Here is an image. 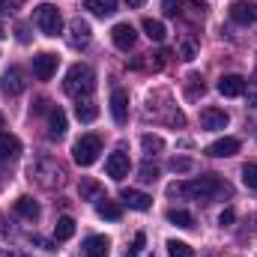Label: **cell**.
Returning a JSON list of instances; mask_svg holds the SVG:
<instances>
[{
  "label": "cell",
  "instance_id": "cell-28",
  "mask_svg": "<svg viewBox=\"0 0 257 257\" xmlns=\"http://www.w3.org/2000/svg\"><path fill=\"white\" fill-rule=\"evenodd\" d=\"M242 183H245L248 192L257 194V162H248V165L242 168Z\"/></svg>",
  "mask_w": 257,
  "mask_h": 257
},
{
  "label": "cell",
  "instance_id": "cell-10",
  "mask_svg": "<svg viewBox=\"0 0 257 257\" xmlns=\"http://www.w3.org/2000/svg\"><path fill=\"white\" fill-rule=\"evenodd\" d=\"M128 168H132V165H128V156H126V153H120V150H117V153H111V156H108V162H105L108 177H111V180H117V183L128 177Z\"/></svg>",
  "mask_w": 257,
  "mask_h": 257
},
{
  "label": "cell",
  "instance_id": "cell-18",
  "mask_svg": "<svg viewBox=\"0 0 257 257\" xmlns=\"http://www.w3.org/2000/svg\"><path fill=\"white\" fill-rule=\"evenodd\" d=\"M69 30H72V36H69V42L78 48V45H87L90 42V24L87 21H81V18H75L72 24H69Z\"/></svg>",
  "mask_w": 257,
  "mask_h": 257
},
{
  "label": "cell",
  "instance_id": "cell-37",
  "mask_svg": "<svg viewBox=\"0 0 257 257\" xmlns=\"http://www.w3.org/2000/svg\"><path fill=\"white\" fill-rule=\"evenodd\" d=\"M218 224H221V227H227V224H233V209H224V212L218 215Z\"/></svg>",
  "mask_w": 257,
  "mask_h": 257
},
{
  "label": "cell",
  "instance_id": "cell-6",
  "mask_svg": "<svg viewBox=\"0 0 257 257\" xmlns=\"http://www.w3.org/2000/svg\"><path fill=\"white\" fill-rule=\"evenodd\" d=\"M24 87H27L24 72H21L18 66H9V69H6V75L0 78V93H6V96H18Z\"/></svg>",
  "mask_w": 257,
  "mask_h": 257
},
{
  "label": "cell",
  "instance_id": "cell-40",
  "mask_svg": "<svg viewBox=\"0 0 257 257\" xmlns=\"http://www.w3.org/2000/svg\"><path fill=\"white\" fill-rule=\"evenodd\" d=\"M126 3H128V9H138V6H144L147 0H126Z\"/></svg>",
  "mask_w": 257,
  "mask_h": 257
},
{
  "label": "cell",
  "instance_id": "cell-22",
  "mask_svg": "<svg viewBox=\"0 0 257 257\" xmlns=\"http://www.w3.org/2000/svg\"><path fill=\"white\" fill-rule=\"evenodd\" d=\"M18 150H21V141L15 135L0 132V159H12V156H18Z\"/></svg>",
  "mask_w": 257,
  "mask_h": 257
},
{
  "label": "cell",
  "instance_id": "cell-23",
  "mask_svg": "<svg viewBox=\"0 0 257 257\" xmlns=\"http://www.w3.org/2000/svg\"><path fill=\"white\" fill-rule=\"evenodd\" d=\"M72 236H75V218H69V215L57 218V224H54V239H57V242H66V239H72Z\"/></svg>",
  "mask_w": 257,
  "mask_h": 257
},
{
  "label": "cell",
  "instance_id": "cell-12",
  "mask_svg": "<svg viewBox=\"0 0 257 257\" xmlns=\"http://www.w3.org/2000/svg\"><path fill=\"white\" fill-rule=\"evenodd\" d=\"M245 87H248V81H245L242 75H221V78H218V93H221V96H227V99L242 96V93H245Z\"/></svg>",
  "mask_w": 257,
  "mask_h": 257
},
{
  "label": "cell",
  "instance_id": "cell-13",
  "mask_svg": "<svg viewBox=\"0 0 257 257\" xmlns=\"http://www.w3.org/2000/svg\"><path fill=\"white\" fill-rule=\"evenodd\" d=\"M227 123H230V117H227V111H221V108H203V111H200V126L209 128V132L227 128Z\"/></svg>",
  "mask_w": 257,
  "mask_h": 257
},
{
  "label": "cell",
  "instance_id": "cell-20",
  "mask_svg": "<svg viewBox=\"0 0 257 257\" xmlns=\"http://www.w3.org/2000/svg\"><path fill=\"white\" fill-rule=\"evenodd\" d=\"M96 212H99V218H108V221H120V215H123L120 203H114V200H108V197H99Z\"/></svg>",
  "mask_w": 257,
  "mask_h": 257
},
{
  "label": "cell",
  "instance_id": "cell-36",
  "mask_svg": "<svg viewBox=\"0 0 257 257\" xmlns=\"http://www.w3.org/2000/svg\"><path fill=\"white\" fill-rule=\"evenodd\" d=\"M162 9H165V15H171V18H174V15H180V0H165V3H162Z\"/></svg>",
  "mask_w": 257,
  "mask_h": 257
},
{
  "label": "cell",
  "instance_id": "cell-27",
  "mask_svg": "<svg viewBox=\"0 0 257 257\" xmlns=\"http://www.w3.org/2000/svg\"><path fill=\"white\" fill-rule=\"evenodd\" d=\"M168 257H194V248L189 245V242L168 239Z\"/></svg>",
  "mask_w": 257,
  "mask_h": 257
},
{
  "label": "cell",
  "instance_id": "cell-5",
  "mask_svg": "<svg viewBox=\"0 0 257 257\" xmlns=\"http://www.w3.org/2000/svg\"><path fill=\"white\" fill-rule=\"evenodd\" d=\"M36 24H39V30H42L45 36H57V33L63 30V18H60L57 6H51V3L36 6Z\"/></svg>",
  "mask_w": 257,
  "mask_h": 257
},
{
  "label": "cell",
  "instance_id": "cell-15",
  "mask_svg": "<svg viewBox=\"0 0 257 257\" xmlns=\"http://www.w3.org/2000/svg\"><path fill=\"white\" fill-rule=\"evenodd\" d=\"M81 248H84V257H108V251H111V239L102 236V233H93V236L84 239Z\"/></svg>",
  "mask_w": 257,
  "mask_h": 257
},
{
  "label": "cell",
  "instance_id": "cell-32",
  "mask_svg": "<svg viewBox=\"0 0 257 257\" xmlns=\"http://www.w3.org/2000/svg\"><path fill=\"white\" fill-rule=\"evenodd\" d=\"M138 177H141V183H156L159 168H156V165H150V162H144V165L138 168Z\"/></svg>",
  "mask_w": 257,
  "mask_h": 257
},
{
  "label": "cell",
  "instance_id": "cell-4",
  "mask_svg": "<svg viewBox=\"0 0 257 257\" xmlns=\"http://www.w3.org/2000/svg\"><path fill=\"white\" fill-rule=\"evenodd\" d=\"M30 180H36V183L45 186V189H54V186L63 183V171H60L57 162H51V159H39V162L30 165Z\"/></svg>",
  "mask_w": 257,
  "mask_h": 257
},
{
  "label": "cell",
  "instance_id": "cell-42",
  "mask_svg": "<svg viewBox=\"0 0 257 257\" xmlns=\"http://www.w3.org/2000/svg\"><path fill=\"white\" fill-rule=\"evenodd\" d=\"M3 126H6V120H3V114H0V128H3Z\"/></svg>",
  "mask_w": 257,
  "mask_h": 257
},
{
  "label": "cell",
  "instance_id": "cell-19",
  "mask_svg": "<svg viewBox=\"0 0 257 257\" xmlns=\"http://www.w3.org/2000/svg\"><path fill=\"white\" fill-rule=\"evenodd\" d=\"M75 117H78L81 123H93V120L99 117V105L90 102V99H78V105H75Z\"/></svg>",
  "mask_w": 257,
  "mask_h": 257
},
{
  "label": "cell",
  "instance_id": "cell-35",
  "mask_svg": "<svg viewBox=\"0 0 257 257\" xmlns=\"http://www.w3.org/2000/svg\"><path fill=\"white\" fill-rule=\"evenodd\" d=\"M18 9H21V0H0V12L12 15V12H18Z\"/></svg>",
  "mask_w": 257,
  "mask_h": 257
},
{
  "label": "cell",
  "instance_id": "cell-9",
  "mask_svg": "<svg viewBox=\"0 0 257 257\" xmlns=\"http://www.w3.org/2000/svg\"><path fill=\"white\" fill-rule=\"evenodd\" d=\"M111 117L117 126H123L128 120V93L123 87H114V93H111Z\"/></svg>",
  "mask_w": 257,
  "mask_h": 257
},
{
  "label": "cell",
  "instance_id": "cell-24",
  "mask_svg": "<svg viewBox=\"0 0 257 257\" xmlns=\"http://www.w3.org/2000/svg\"><path fill=\"white\" fill-rule=\"evenodd\" d=\"M168 221L177 224V227H183V230L194 227V215L189 212V209H168Z\"/></svg>",
  "mask_w": 257,
  "mask_h": 257
},
{
  "label": "cell",
  "instance_id": "cell-7",
  "mask_svg": "<svg viewBox=\"0 0 257 257\" xmlns=\"http://www.w3.org/2000/svg\"><path fill=\"white\" fill-rule=\"evenodd\" d=\"M230 18H233L236 24H242V27L257 24V3H251V0H236V3H230Z\"/></svg>",
  "mask_w": 257,
  "mask_h": 257
},
{
  "label": "cell",
  "instance_id": "cell-29",
  "mask_svg": "<svg viewBox=\"0 0 257 257\" xmlns=\"http://www.w3.org/2000/svg\"><path fill=\"white\" fill-rule=\"evenodd\" d=\"M141 147H144L147 156H156V153L165 147V141H162L159 135H144V138H141Z\"/></svg>",
  "mask_w": 257,
  "mask_h": 257
},
{
  "label": "cell",
  "instance_id": "cell-26",
  "mask_svg": "<svg viewBox=\"0 0 257 257\" xmlns=\"http://www.w3.org/2000/svg\"><path fill=\"white\" fill-rule=\"evenodd\" d=\"M84 9H90L93 15L105 18V15H114V9H117V0H87V6H84Z\"/></svg>",
  "mask_w": 257,
  "mask_h": 257
},
{
  "label": "cell",
  "instance_id": "cell-16",
  "mask_svg": "<svg viewBox=\"0 0 257 257\" xmlns=\"http://www.w3.org/2000/svg\"><path fill=\"white\" fill-rule=\"evenodd\" d=\"M123 203H126L128 209H138V212H147L150 206H153V197L144 192H135V189H123Z\"/></svg>",
  "mask_w": 257,
  "mask_h": 257
},
{
  "label": "cell",
  "instance_id": "cell-2",
  "mask_svg": "<svg viewBox=\"0 0 257 257\" xmlns=\"http://www.w3.org/2000/svg\"><path fill=\"white\" fill-rule=\"evenodd\" d=\"M93 87H96V72H93L87 63H75L69 72H66L63 90L69 93V96L84 99V96H90V93H93Z\"/></svg>",
  "mask_w": 257,
  "mask_h": 257
},
{
  "label": "cell",
  "instance_id": "cell-30",
  "mask_svg": "<svg viewBox=\"0 0 257 257\" xmlns=\"http://www.w3.org/2000/svg\"><path fill=\"white\" fill-rule=\"evenodd\" d=\"M99 194H102L99 183H93V180H84V183H81V197H84V200H99Z\"/></svg>",
  "mask_w": 257,
  "mask_h": 257
},
{
  "label": "cell",
  "instance_id": "cell-34",
  "mask_svg": "<svg viewBox=\"0 0 257 257\" xmlns=\"http://www.w3.org/2000/svg\"><path fill=\"white\" fill-rule=\"evenodd\" d=\"M200 93H203V81H200V78H197V75H192V78H189V96H200Z\"/></svg>",
  "mask_w": 257,
  "mask_h": 257
},
{
  "label": "cell",
  "instance_id": "cell-25",
  "mask_svg": "<svg viewBox=\"0 0 257 257\" xmlns=\"http://www.w3.org/2000/svg\"><path fill=\"white\" fill-rule=\"evenodd\" d=\"M141 27H144V33H147L153 42H162V39H165V33H168V30H165V24H162L159 18H144V24H141Z\"/></svg>",
  "mask_w": 257,
  "mask_h": 257
},
{
  "label": "cell",
  "instance_id": "cell-11",
  "mask_svg": "<svg viewBox=\"0 0 257 257\" xmlns=\"http://www.w3.org/2000/svg\"><path fill=\"white\" fill-rule=\"evenodd\" d=\"M57 54H36L33 57V75L39 78V81H51L54 78V72H57Z\"/></svg>",
  "mask_w": 257,
  "mask_h": 257
},
{
  "label": "cell",
  "instance_id": "cell-1",
  "mask_svg": "<svg viewBox=\"0 0 257 257\" xmlns=\"http://www.w3.org/2000/svg\"><path fill=\"white\" fill-rule=\"evenodd\" d=\"M168 197H192V200H218V197H230V186L218 177H197L189 183H171Z\"/></svg>",
  "mask_w": 257,
  "mask_h": 257
},
{
  "label": "cell",
  "instance_id": "cell-14",
  "mask_svg": "<svg viewBox=\"0 0 257 257\" xmlns=\"http://www.w3.org/2000/svg\"><path fill=\"white\" fill-rule=\"evenodd\" d=\"M236 153H239V141L236 138H218L215 144L206 147V156H212V159H230Z\"/></svg>",
  "mask_w": 257,
  "mask_h": 257
},
{
  "label": "cell",
  "instance_id": "cell-41",
  "mask_svg": "<svg viewBox=\"0 0 257 257\" xmlns=\"http://www.w3.org/2000/svg\"><path fill=\"white\" fill-rule=\"evenodd\" d=\"M194 6H197V9H206V0H192Z\"/></svg>",
  "mask_w": 257,
  "mask_h": 257
},
{
  "label": "cell",
  "instance_id": "cell-8",
  "mask_svg": "<svg viewBox=\"0 0 257 257\" xmlns=\"http://www.w3.org/2000/svg\"><path fill=\"white\" fill-rule=\"evenodd\" d=\"M111 42H114L120 51H128V48H135L138 33H135V27H132L128 21H120V24H114V30H111Z\"/></svg>",
  "mask_w": 257,
  "mask_h": 257
},
{
  "label": "cell",
  "instance_id": "cell-3",
  "mask_svg": "<svg viewBox=\"0 0 257 257\" xmlns=\"http://www.w3.org/2000/svg\"><path fill=\"white\" fill-rule=\"evenodd\" d=\"M99 153H102L99 135H81V138L75 141V147H72V159H75L81 168H90V165L99 159Z\"/></svg>",
  "mask_w": 257,
  "mask_h": 257
},
{
  "label": "cell",
  "instance_id": "cell-39",
  "mask_svg": "<svg viewBox=\"0 0 257 257\" xmlns=\"http://www.w3.org/2000/svg\"><path fill=\"white\" fill-rule=\"evenodd\" d=\"M18 39H21V42H27V39H30V36H27V27H18Z\"/></svg>",
  "mask_w": 257,
  "mask_h": 257
},
{
  "label": "cell",
  "instance_id": "cell-31",
  "mask_svg": "<svg viewBox=\"0 0 257 257\" xmlns=\"http://www.w3.org/2000/svg\"><path fill=\"white\" fill-rule=\"evenodd\" d=\"M171 171L174 174H189V171H194V162L186 159V156H177V159H171Z\"/></svg>",
  "mask_w": 257,
  "mask_h": 257
},
{
  "label": "cell",
  "instance_id": "cell-43",
  "mask_svg": "<svg viewBox=\"0 0 257 257\" xmlns=\"http://www.w3.org/2000/svg\"><path fill=\"white\" fill-rule=\"evenodd\" d=\"M0 36H3V27H0Z\"/></svg>",
  "mask_w": 257,
  "mask_h": 257
},
{
  "label": "cell",
  "instance_id": "cell-17",
  "mask_svg": "<svg viewBox=\"0 0 257 257\" xmlns=\"http://www.w3.org/2000/svg\"><path fill=\"white\" fill-rule=\"evenodd\" d=\"M15 212H18L21 218H27V221H36L42 209H39V203H36L33 197H27V194H24V197H18V200H15Z\"/></svg>",
  "mask_w": 257,
  "mask_h": 257
},
{
  "label": "cell",
  "instance_id": "cell-21",
  "mask_svg": "<svg viewBox=\"0 0 257 257\" xmlns=\"http://www.w3.org/2000/svg\"><path fill=\"white\" fill-rule=\"evenodd\" d=\"M48 135H51V138L66 135V114L60 108H51V111H48Z\"/></svg>",
  "mask_w": 257,
  "mask_h": 257
},
{
  "label": "cell",
  "instance_id": "cell-33",
  "mask_svg": "<svg viewBox=\"0 0 257 257\" xmlns=\"http://www.w3.org/2000/svg\"><path fill=\"white\" fill-rule=\"evenodd\" d=\"M144 242H147V236H144V233H135L132 248H126V257H138L141 254V248H144Z\"/></svg>",
  "mask_w": 257,
  "mask_h": 257
},
{
  "label": "cell",
  "instance_id": "cell-38",
  "mask_svg": "<svg viewBox=\"0 0 257 257\" xmlns=\"http://www.w3.org/2000/svg\"><path fill=\"white\" fill-rule=\"evenodd\" d=\"M180 51H183V60H194V45H189V42H186Z\"/></svg>",
  "mask_w": 257,
  "mask_h": 257
}]
</instances>
